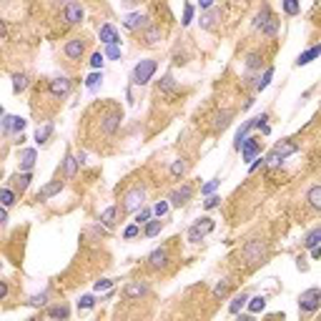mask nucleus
Returning <instances> with one entry per match:
<instances>
[{
  "label": "nucleus",
  "instance_id": "obj_39",
  "mask_svg": "<svg viewBox=\"0 0 321 321\" xmlns=\"http://www.w3.org/2000/svg\"><path fill=\"white\" fill-rule=\"evenodd\" d=\"M231 284H234V281H229V279H224V281H218V284L213 286V296H216V299H224L226 293L231 291Z\"/></svg>",
  "mask_w": 321,
  "mask_h": 321
},
{
  "label": "nucleus",
  "instance_id": "obj_59",
  "mask_svg": "<svg viewBox=\"0 0 321 321\" xmlns=\"http://www.w3.org/2000/svg\"><path fill=\"white\" fill-rule=\"evenodd\" d=\"M311 259H321V243H319V246H314V249H311Z\"/></svg>",
  "mask_w": 321,
  "mask_h": 321
},
{
  "label": "nucleus",
  "instance_id": "obj_62",
  "mask_svg": "<svg viewBox=\"0 0 321 321\" xmlns=\"http://www.w3.org/2000/svg\"><path fill=\"white\" fill-rule=\"evenodd\" d=\"M251 106H254V98H246V103H243V111H249Z\"/></svg>",
  "mask_w": 321,
  "mask_h": 321
},
{
  "label": "nucleus",
  "instance_id": "obj_60",
  "mask_svg": "<svg viewBox=\"0 0 321 321\" xmlns=\"http://www.w3.org/2000/svg\"><path fill=\"white\" fill-rule=\"evenodd\" d=\"M213 3H216V0H201V3H199V5H201V10H208V8H211V5H213Z\"/></svg>",
  "mask_w": 321,
  "mask_h": 321
},
{
  "label": "nucleus",
  "instance_id": "obj_47",
  "mask_svg": "<svg viewBox=\"0 0 321 321\" xmlns=\"http://www.w3.org/2000/svg\"><path fill=\"white\" fill-rule=\"evenodd\" d=\"M168 208H171V204H166V201H158V204L153 206V216H158V218H163V216L168 213Z\"/></svg>",
  "mask_w": 321,
  "mask_h": 321
},
{
  "label": "nucleus",
  "instance_id": "obj_28",
  "mask_svg": "<svg viewBox=\"0 0 321 321\" xmlns=\"http://www.w3.org/2000/svg\"><path fill=\"white\" fill-rule=\"evenodd\" d=\"M116 216H118V208L116 206H108V208L101 213V224H103L106 229H113V226H116Z\"/></svg>",
  "mask_w": 321,
  "mask_h": 321
},
{
  "label": "nucleus",
  "instance_id": "obj_40",
  "mask_svg": "<svg viewBox=\"0 0 321 321\" xmlns=\"http://www.w3.org/2000/svg\"><path fill=\"white\" fill-rule=\"evenodd\" d=\"M249 311L251 314H259V311H263V306H266V296H254V299H249Z\"/></svg>",
  "mask_w": 321,
  "mask_h": 321
},
{
  "label": "nucleus",
  "instance_id": "obj_33",
  "mask_svg": "<svg viewBox=\"0 0 321 321\" xmlns=\"http://www.w3.org/2000/svg\"><path fill=\"white\" fill-rule=\"evenodd\" d=\"M321 243V229H314V231H309V234L304 236V246L311 251L314 246H319Z\"/></svg>",
  "mask_w": 321,
  "mask_h": 321
},
{
  "label": "nucleus",
  "instance_id": "obj_17",
  "mask_svg": "<svg viewBox=\"0 0 321 321\" xmlns=\"http://www.w3.org/2000/svg\"><path fill=\"white\" fill-rule=\"evenodd\" d=\"M148 18L146 15H141V13H128L126 18H123V28L128 30H138V28H146Z\"/></svg>",
  "mask_w": 321,
  "mask_h": 321
},
{
  "label": "nucleus",
  "instance_id": "obj_8",
  "mask_svg": "<svg viewBox=\"0 0 321 321\" xmlns=\"http://www.w3.org/2000/svg\"><path fill=\"white\" fill-rule=\"evenodd\" d=\"M83 15H86V13H83V5H81L78 0H68V3H65V8H63V18H65L70 26H78V23L83 20Z\"/></svg>",
  "mask_w": 321,
  "mask_h": 321
},
{
  "label": "nucleus",
  "instance_id": "obj_22",
  "mask_svg": "<svg viewBox=\"0 0 321 321\" xmlns=\"http://www.w3.org/2000/svg\"><path fill=\"white\" fill-rule=\"evenodd\" d=\"M35 158H38V153L33 151V148H23L20 151V171H33V166H35Z\"/></svg>",
  "mask_w": 321,
  "mask_h": 321
},
{
  "label": "nucleus",
  "instance_id": "obj_4",
  "mask_svg": "<svg viewBox=\"0 0 321 321\" xmlns=\"http://www.w3.org/2000/svg\"><path fill=\"white\" fill-rule=\"evenodd\" d=\"M321 309V289H306L299 296V311L301 314H314Z\"/></svg>",
  "mask_w": 321,
  "mask_h": 321
},
{
  "label": "nucleus",
  "instance_id": "obj_56",
  "mask_svg": "<svg viewBox=\"0 0 321 321\" xmlns=\"http://www.w3.org/2000/svg\"><path fill=\"white\" fill-rule=\"evenodd\" d=\"M263 163H266V158H261V156H259V158H254V163L249 166V171H251V174H254V171H259Z\"/></svg>",
  "mask_w": 321,
  "mask_h": 321
},
{
  "label": "nucleus",
  "instance_id": "obj_24",
  "mask_svg": "<svg viewBox=\"0 0 321 321\" xmlns=\"http://www.w3.org/2000/svg\"><path fill=\"white\" fill-rule=\"evenodd\" d=\"M254 126H256L254 120H246V123H243V126H241V128L236 131V141H234V148H236V151H241V146H243V143H246V138H249V131H251Z\"/></svg>",
  "mask_w": 321,
  "mask_h": 321
},
{
  "label": "nucleus",
  "instance_id": "obj_32",
  "mask_svg": "<svg viewBox=\"0 0 321 321\" xmlns=\"http://www.w3.org/2000/svg\"><path fill=\"white\" fill-rule=\"evenodd\" d=\"M161 229H163V221H161V218L156 216V218H151V221L146 224L143 234H146L148 238H153V236H158V234H161Z\"/></svg>",
  "mask_w": 321,
  "mask_h": 321
},
{
  "label": "nucleus",
  "instance_id": "obj_37",
  "mask_svg": "<svg viewBox=\"0 0 321 321\" xmlns=\"http://www.w3.org/2000/svg\"><path fill=\"white\" fill-rule=\"evenodd\" d=\"M261 65H263L261 53H249V56H246V68H249V70H261Z\"/></svg>",
  "mask_w": 321,
  "mask_h": 321
},
{
  "label": "nucleus",
  "instance_id": "obj_30",
  "mask_svg": "<svg viewBox=\"0 0 321 321\" xmlns=\"http://www.w3.org/2000/svg\"><path fill=\"white\" fill-rule=\"evenodd\" d=\"M306 201H309L311 208L321 211V186H311V188L306 191Z\"/></svg>",
  "mask_w": 321,
  "mask_h": 321
},
{
  "label": "nucleus",
  "instance_id": "obj_16",
  "mask_svg": "<svg viewBox=\"0 0 321 321\" xmlns=\"http://www.w3.org/2000/svg\"><path fill=\"white\" fill-rule=\"evenodd\" d=\"M148 266L151 268H166L168 266V249H156L148 254Z\"/></svg>",
  "mask_w": 321,
  "mask_h": 321
},
{
  "label": "nucleus",
  "instance_id": "obj_64",
  "mask_svg": "<svg viewBox=\"0 0 321 321\" xmlns=\"http://www.w3.org/2000/svg\"><path fill=\"white\" fill-rule=\"evenodd\" d=\"M53 3H68V0H53Z\"/></svg>",
  "mask_w": 321,
  "mask_h": 321
},
{
  "label": "nucleus",
  "instance_id": "obj_43",
  "mask_svg": "<svg viewBox=\"0 0 321 321\" xmlns=\"http://www.w3.org/2000/svg\"><path fill=\"white\" fill-rule=\"evenodd\" d=\"M299 10H301L299 0H284V13L286 15H299Z\"/></svg>",
  "mask_w": 321,
  "mask_h": 321
},
{
  "label": "nucleus",
  "instance_id": "obj_55",
  "mask_svg": "<svg viewBox=\"0 0 321 321\" xmlns=\"http://www.w3.org/2000/svg\"><path fill=\"white\" fill-rule=\"evenodd\" d=\"M106 58L120 60V48H118V45H106Z\"/></svg>",
  "mask_w": 321,
  "mask_h": 321
},
{
  "label": "nucleus",
  "instance_id": "obj_54",
  "mask_svg": "<svg viewBox=\"0 0 321 321\" xmlns=\"http://www.w3.org/2000/svg\"><path fill=\"white\" fill-rule=\"evenodd\" d=\"M28 126V120L26 118H20V116H15L13 118V133H23V128Z\"/></svg>",
  "mask_w": 321,
  "mask_h": 321
},
{
  "label": "nucleus",
  "instance_id": "obj_42",
  "mask_svg": "<svg viewBox=\"0 0 321 321\" xmlns=\"http://www.w3.org/2000/svg\"><path fill=\"white\" fill-rule=\"evenodd\" d=\"M93 306H95V296H93V293H86V296L78 299V309H81V311H88V309H93Z\"/></svg>",
  "mask_w": 321,
  "mask_h": 321
},
{
  "label": "nucleus",
  "instance_id": "obj_44",
  "mask_svg": "<svg viewBox=\"0 0 321 321\" xmlns=\"http://www.w3.org/2000/svg\"><path fill=\"white\" fill-rule=\"evenodd\" d=\"M103 63H106V53H93V56H90V68H93V70H101Z\"/></svg>",
  "mask_w": 321,
  "mask_h": 321
},
{
  "label": "nucleus",
  "instance_id": "obj_52",
  "mask_svg": "<svg viewBox=\"0 0 321 321\" xmlns=\"http://www.w3.org/2000/svg\"><path fill=\"white\" fill-rule=\"evenodd\" d=\"M13 118L15 116H8V113L3 116V133L5 136H13Z\"/></svg>",
  "mask_w": 321,
  "mask_h": 321
},
{
  "label": "nucleus",
  "instance_id": "obj_25",
  "mask_svg": "<svg viewBox=\"0 0 321 321\" xmlns=\"http://www.w3.org/2000/svg\"><path fill=\"white\" fill-rule=\"evenodd\" d=\"M161 38H163V30L158 26H146V33H143V43L146 45H156Z\"/></svg>",
  "mask_w": 321,
  "mask_h": 321
},
{
  "label": "nucleus",
  "instance_id": "obj_41",
  "mask_svg": "<svg viewBox=\"0 0 321 321\" xmlns=\"http://www.w3.org/2000/svg\"><path fill=\"white\" fill-rule=\"evenodd\" d=\"M48 296H51L48 291H40V293H35V296H30L26 304H28V306H45V304H48Z\"/></svg>",
  "mask_w": 321,
  "mask_h": 321
},
{
  "label": "nucleus",
  "instance_id": "obj_31",
  "mask_svg": "<svg viewBox=\"0 0 321 321\" xmlns=\"http://www.w3.org/2000/svg\"><path fill=\"white\" fill-rule=\"evenodd\" d=\"M168 171H171V176H174V178H183V176H186V171H188V161H186V158H176L174 163H171V168H168Z\"/></svg>",
  "mask_w": 321,
  "mask_h": 321
},
{
  "label": "nucleus",
  "instance_id": "obj_18",
  "mask_svg": "<svg viewBox=\"0 0 321 321\" xmlns=\"http://www.w3.org/2000/svg\"><path fill=\"white\" fill-rule=\"evenodd\" d=\"M30 181H33V174H30V171H18V176L13 178V188L18 191V196H23V193L28 191Z\"/></svg>",
  "mask_w": 321,
  "mask_h": 321
},
{
  "label": "nucleus",
  "instance_id": "obj_26",
  "mask_svg": "<svg viewBox=\"0 0 321 321\" xmlns=\"http://www.w3.org/2000/svg\"><path fill=\"white\" fill-rule=\"evenodd\" d=\"M18 199H20V196H18V191H15L13 186H5V188L0 191V201H3V206H5V208H10V206L15 204Z\"/></svg>",
  "mask_w": 321,
  "mask_h": 321
},
{
  "label": "nucleus",
  "instance_id": "obj_51",
  "mask_svg": "<svg viewBox=\"0 0 321 321\" xmlns=\"http://www.w3.org/2000/svg\"><path fill=\"white\" fill-rule=\"evenodd\" d=\"M218 186H221V181H218V178H213V181H208L204 188H201V193H204V196H211V193H213Z\"/></svg>",
  "mask_w": 321,
  "mask_h": 321
},
{
  "label": "nucleus",
  "instance_id": "obj_29",
  "mask_svg": "<svg viewBox=\"0 0 321 321\" xmlns=\"http://www.w3.org/2000/svg\"><path fill=\"white\" fill-rule=\"evenodd\" d=\"M246 304H249V293H243V291L236 293L234 299H231V304H229V314H238Z\"/></svg>",
  "mask_w": 321,
  "mask_h": 321
},
{
  "label": "nucleus",
  "instance_id": "obj_11",
  "mask_svg": "<svg viewBox=\"0 0 321 321\" xmlns=\"http://www.w3.org/2000/svg\"><path fill=\"white\" fill-rule=\"evenodd\" d=\"M259 156H261V138H256V136L246 138V143L241 146V158L243 161H254Z\"/></svg>",
  "mask_w": 321,
  "mask_h": 321
},
{
  "label": "nucleus",
  "instance_id": "obj_58",
  "mask_svg": "<svg viewBox=\"0 0 321 321\" xmlns=\"http://www.w3.org/2000/svg\"><path fill=\"white\" fill-rule=\"evenodd\" d=\"M8 299V281H0V301Z\"/></svg>",
  "mask_w": 321,
  "mask_h": 321
},
{
  "label": "nucleus",
  "instance_id": "obj_7",
  "mask_svg": "<svg viewBox=\"0 0 321 321\" xmlns=\"http://www.w3.org/2000/svg\"><path fill=\"white\" fill-rule=\"evenodd\" d=\"M120 120H123V113H120L118 108H113L111 113L103 116V120H101V131H103L106 136H113V133H118V128H120Z\"/></svg>",
  "mask_w": 321,
  "mask_h": 321
},
{
  "label": "nucleus",
  "instance_id": "obj_5",
  "mask_svg": "<svg viewBox=\"0 0 321 321\" xmlns=\"http://www.w3.org/2000/svg\"><path fill=\"white\" fill-rule=\"evenodd\" d=\"M216 229V224H213V218H208V216H204V218H199L191 229H188V243H199L201 238H204L206 234H211Z\"/></svg>",
  "mask_w": 321,
  "mask_h": 321
},
{
  "label": "nucleus",
  "instance_id": "obj_27",
  "mask_svg": "<svg viewBox=\"0 0 321 321\" xmlns=\"http://www.w3.org/2000/svg\"><path fill=\"white\" fill-rule=\"evenodd\" d=\"M48 316H51V319H68V316H70V306H68V304L48 306Z\"/></svg>",
  "mask_w": 321,
  "mask_h": 321
},
{
  "label": "nucleus",
  "instance_id": "obj_9",
  "mask_svg": "<svg viewBox=\"0 0 321 321\" xmlns=\"http://www.w3.org/2000/svg\"><path fill=\"white\" fill-rule=\"evenodd\" d=\"M191 196H193V186H191V183H183L181 188H176L174 193H171V199H168V201H171L174 208H183V206L191 201Z\"/></svg>",
  "mask_w": 321,
  "mask_h": 321
},
{
  "label": "nucleus",
  "instance_id": "obj_3",
  "mask_svg": "<svg viewBox=\"0 0 321 321\" xmlns=\"http://www.w3.org/2000/svg\"><path fill=\"white\" fill-rule=\"evenodd\" d=\"M143 199H146V188L143 186H133L126 196H123V204L120 211L123 213H133V211H141L143 208Z\"/></svg>",
  "mask_w": 321,
  "mask_h": 321
},
{
  "label": "nucleus",
  "instance_id": "obj_19",
  "mask_svg": "<svg viewBox=\"0 0 321 321\" xmlns=\"http://www.w3.org/2000/svg\"><path fill=\"white\" fill-rule=\"evenodd\" d=\"M231 118H234V111H218V113L213 116V131H216V133L226 131V128L231 126Z\"/></svg>",
  "mask_w": 321,
  "mask_h": 321
},
{
  "label": "nucleus",
  "instance_id": "obj_6",
  "mask_svg": "<svg viewBox=\"0 0 321 321\" xmlns=\"http://www.w3.org/2000/svg\"><path fill=\"white\" fill-rule=\"evenodd\" d=\"M299 146L296 143H289V141H284V143H279V146L274 148L268 156H266V163H271V166H276V163H281V161H286L291 153H296Z\"/></svg>",
  "mask_w": 321,
  "mask_h": 321
},
{
  "label": "nucleus",
  "instance_id": "obj_61",
  "mask_svg": "<svg viewBox=\"0 0 321 321\" xmlns=\"http://www.w3.org/2000/svg\"><path fill=\"white\" fill-rule=\"evenodd\" d=\"M259 128H261L263 136H268V133H271V126H268V123H263V126H259Z\"/></svg>",
  "mask_w": 321,
  "mask_h": 321
},
{
  "label": "nucleus",
  "instance_id": "obj_36",
  "mask_svg": "<svg viewBox=\"0 0 321 321\" xmlns=\"http://www.w3.org/2000/svg\"><path fill=\"white\" fill-rule=\"evenodd\" d=\"M176 90V81L174 76L168 73V76H163L161 81H158V93H174Z\"/></svg>",
  "mask_w": 321,
  "mask_h": 321
},
{
  "label": "nucleus",
  "instance_id": "obj_63",
  "mask_svg": "<svg viewBox=\"0 0 321 321\" xmlns=\"http://www.w3.org/2000/svg\"><path fill=\"white\" fill-rule=\"evenodd\" d=\"M136 3H138V0H123V5H126V8H133Z\"/></svg>",
  "mask_w": 321,
  "mask_h": 321
},
{
  "label": "nucleus",
  "instance_id": "obj_23",
  "mask_svg": "<svg viewBox=\"0 0 321 321\" xmlns=\"http://www.w3.org/2000/svg\"><path fill=\"white\" fill-rule=\"evenodd\" d=\"M78 166H81L78 156L68 153V156H65V161H63V176H65V178H73V176L78 174Z\"/></svg>",
  "mask_w": 321,
  "mask_h": 321
},
{
  "label": "nucleus",
  "instance_id": "obj_57",
  "mask_svg": "<svg viewBox=\"0 0 321 321\" xmlns=\"http://www.w3.org/2000/svg\"><path fill=\"white\" fill-rule=\"evenodd\" d=\"M213 18H216V13H206L204 18H201V20H204L201 26H204V28H211V23H213Z\"/></svg>",
  "mask_w": 321,
  "mask_h": 321
},
{
  "label": "nucleus",
  "instance_id": "obj_35",
  "mask_svg": "<svg viewBox=\"0 0 321 321\" xmlns=\"http://www.w3.org/2000/svg\"><path fill=\"white\" fill-rule=\"evenodd\" d=\"M51 136H53V123H45L43 128L35 131V141H38V143H48Z\"/></svg>",
  "mask_w": 321,
  "mask_h": 321
},
{
  "label": "nucleus",
  "instance_id": "obj_48",
  "mask_svg": "<svg viewBox=\"0 0 321 321\" xmlns=\"http://www.w3.org/2000/svg\"><path fill=\"white\" fill-rule=\"evenodd\" d=\"M151 216H153V208H141V211L136 213V224H148Z\"/></svg>",
  "mask_w": 321,
  "mask_h": 321
},
{
  "label": "nucleus",
  "instance_id": "obj_49",
  "mask_svg": "<svg viewBox=\"0 0 321 321\" xmlns=\"http://www.w3.org/2000/svg\"><path fill=\"white\" fill-rule=\"evenodd\" d=\"M138 234H141V224H131V226L123 231V238H126V241H131V238H136Z\"/></svg>",
  "mask_w": 321,
  "mask_h": 321
},
{
  "label": "nucleus",
  "instance_id": "obj_46",
  "mask_svg": "<svg viewBox=\"0 0 321 321\" xmlns=\"http://www.w3.org/2000/svg\"><path fill=\"white\" fill-rule=\"evenodd\" d=\"M193 13H196V8L191 5V3H186V8H183V26H191V20H193Z\"/></svg>",
  "mask_w": 321,
  "mask_h": 321
},
{
  "label": "nucleus",
  "instance_id": "obj_50",
  "mask_svg": "<svg viewBox=\"0 0 321 321\" xmlns=\"http://www.w3.org/2000/svg\"><path fill=\"white\" fill-rule=\"evenodd\" d=\"M218 206H221V196H213V193H211V196H208V199L204 201V208H206V211H213V208H218Z\"/></svg>",
  "mask_w": 321,
  "mask_h": 321
},
{
  "label": "nucleus",
  "instance_id": "obj_10",
  "mask_svg": "<svg viewBox=\"0 0 321 321\" xmlns=\"http://www.w3.org/2000/svg\"><path fill=\"white\" fill-rule=\"evenodd\" d=\"M63 53L70 60H81L83 53H86V40H83V38H70V40L63 45Z\"/></svg>",
  "mask_w": 321,
  "mask_h": 321
},
{
  "label": "nucleus",
  "instance_id": "obj_13",
  "mask_svg": "<svg viewBox=\"0 0 321 321\" xmlns=\"http://www.w3.org/2000/svg\"><path fill=\"white\" fill-rule=\"evenodd\" d=\"M48 90H51L53 98H65V95L70 93V81H68L65 76H58V78L48 81Z\"/></svg>",
  "mask_w": 321,
  "mask_h": 321
},
{
  "label": "nucleus",
  "instance_id": "obj_21",
  "mask_svg": "<svg viewBox=\"0 0 321 321\" xmlns=\"http://www.w3.org/2000/svg\"><path fill=\"white\" fill-rule=\"evenodd\" d=\"M316 58H321V43L319 45H311V48H306L299 58H296V65L301 68V65H309L311 60H316Z\"/></svg>",
  "mask_w": 321,
  "mask_h": 321
},
{
  "label": "nucleus",
  "instance_id": "obj_15",
  "mask_svg": "<svg viewBox=\"0 0 321 321\" xmlns=\"http://www.w3.org/2000/svg\"><path fill=\"white\" fill-rule=\"evenodd\" d=\"M63 191V181L60 178H56V181H51L48 186H43L40 191H38V196H35V201H48V199H53L56 193H60Z\"/></svg>",
  "mask_w": 321,
  "mask_h": 321
},
{
  "label": "nucleus",
  "instance_id": "obj_2",
  "mask_svg": "<svg viewBox=\"0 0 321 321\" xmlns=\"http://www.w3.org/2000/svg\"><path fill=\"white\" fill-rule=\"evenodd\" d=\"M156 70H158V63H156L153 58L141 60V63L133 68V73H131V81H133V86H146L148 81L156 76Z\"/></svg>",
  "mask_w": 321,
  "mask_h": 321
},
{
  "label": "nucleus",
  "instance_id": "obj_12",
  "mask_svg": "<svg viewBox=\"0 0 321 321\" xmlns=\"http://www.w3.org/2000/svg\"><path fill=\"white\" fill-rule=\"evenodd\" d=\"M146 293H148L146 281H131V284L123 286V296H126L128 301H138V299H143Z\"/></svg>",
  "mask_w": 321,
  "mask_h": 321
},
{
  "label": "nucleus",
  "instance_id": "obj_45",
  "mask_svg": "<svg viewBox=\"0 0 321 321\" xmlns=\"http://www.w3.org/2000/svg\"><path fill=\"white\" fill-rule=\"evenodd\" d=\"M101 81H103V73H101V70H95V73H90V76L86 78V88H90V90H93V88L98 86Z\"/></svg>",
  "mask_w": 321,
  "mask_h": 321
},
{
  "label": "nucleus",
  "instance_id": "obj_53",
  "mask_svg": "<svg viewBox=\"0 0 321 321\" xmlns=\"http://www.w3.org/2000/svg\"><path fill=\"white\" fill-rule=\"evenodd\" d=\"M95 291L101 293V291H108V289H113V281L111 279H101V281H95V286H93Z\"/></svg>",
  "mask_w": 321,
  "mask_h": 321
},
{
  "label": "nucleus",
  "instance_id": "obj_20",
  "mask_svg": "<svg viewBox=\"0 0 321 321\" xmlns=\"http://www.w3.org/2000/svg\"><path fill=\"white\" fill-rule=\"evenodd\" d=\"M271 18H274V13H271V8H268V5L263 3L261 10H259V13H256V18H254V28H256V30H263L266 26H268V23H271Z\"/></svg>",
  "mask_w": 321,
  "mask_h": 321
},
{
  "label": "nucleus",
  "instance_id": "obj_38",
  "mask_svg": "<svg viewBox=\"0 0 321 321\" xmlns=\"http://www.w3.org/2000/svg\"><path fill=\"white\" fill-rule=\"evenodd\" d=\"M271 78H274V68L268 65V68L263 70L261 78H259V81L254 83V86H256V90H266V88H268V83H271Z\"/></svg>",
  "mask_w": 321,
  "mask_h": 321
},
{
  "label": "nucleus",
  "instance_id": "obj_34",
  "mask_svg": "<svg viewBox=\"0 0 321 321\" xmlns=\"http://www.w3.org/2000/svg\"><path fill=\"white\" fill-rule=\"evenodd\" d=\"M28 76H26V73H15V76H13V93H23V90H26V88H28Z\"/></svg>",
  "mask_w": 321,
  "mask_h": 321
},
{
  "label": "nucleus",
  "instance_id": "obj_14",
  "mask_svg": "<svg viewBox=\"0 0 321 321\" xmlns=\"http://www.w3.org/2000/svg\"><path fill=\"white\" fill-rule=\"evenodd\" d=\"M98 35H101V43L103 45H118L120 43V35H118V30L111 26V23H103L101 30H98Z\"/></svg>",
  "mask_w": 321,
  "mask_h": 321
},
{
  "label": "nucleus",
  "instance_id": "obj_1",
  "mask_svg": "<svg viewBox=\"0 0 321 321\" xmlns=\"http://www.w3.org/2000/svg\"><path fill=\"white\" fill-rule=\"evenodd\" d=\"M266 254H268V249H266V243H263L261 238H251V241H246L243 249H241V256H243V261L249 263V266L266 263Z\"/></svg>",
  "mask_w": 321,
  "mask_h": 321
}]
</instances>
